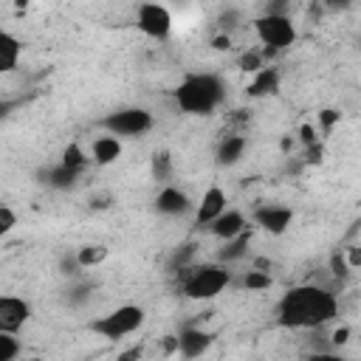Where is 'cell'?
Listing matches in <instances>:
<instances>
[{"label": "cell", "mask_w": 361, "mask_h": 361, "mask_svg": "<svg viewBox=\"0 0 361 361\" xmlns=\"http://www.w3.org/2000/svg\"><path fill=\"white\" fill-rule=\"evenodd\" d=\"M248 243H251V231H243V234H237V237L226 240V243H223V248H220V254H217V262L231 265V262L243 259V257H245V251H248Z\"/></svg>", "instance_id": "18"}, {"label": "cell", "mask_w": 361, "mask_h": 361, "mask_svg": "<svg viewBox=\"0 0 361 361\" xmlns=\"http://www.w3.org/2000/svg\"><path fill=\"white\" fill-rule=\"evenodd\" d=\"M293 223V209H288V206H274V203H268V206H259L257 212H254V226H259L262 231H268V234H285L288 231V226Z\"/></svg>", "instance_id": "9"}, {"label": "cell", "mask_w": 361, "mask_h": 361, "mask_svg": "<svg viewBox=\"0 0 361 361\" xmlns=\"http://www.w3.org/2000/svg\"><path fill=\"white\" fill-rule=\"evenodd\" d=\"M212 48H214V51H228V48H231V37H228V34H217V37L212 39Z\"/></svg>", "instance_id": "32"}, {"label": "cell", "mask_w": 361, "mask_h": 361, "mask_svg": "<svg viewBox=\"0 0 361 361\" xmlns=\"http://www.w3.org/2000/svg\"><path fill=\"white\" fill-rule=\"evenodd\" d=\"M338 316V302L327 288L293 285L276 305V322L288 330H319Z\"/></svg>", "instance_id": "1"}, {"label": "cell", "mask_w": 361, "mask_h": 361, "mask_svg": "<svg viewBox=\"0 0 361 361\" xmlns=\"http://www.w3.org/2000/svg\"><path fill=\"white\" fill-rule=\"evenodd\" d=\"M104 130L118 138H135L152 130V113L144 107H121L104 118Z\"/></svg>", "instance_id": "6"}, {"label": "cell", "mask_w": 361, "mask_h": 361, "mask_svg": "<svg viewBox=\"0 0 361 361\" xmlns=\"http://www.w3.org/2000/svg\"><path fill=\"white\" fill-rule=\"evenodd\" d=\"M20 338L17 333H8V330H0V361H14L20 355Z\"/></svg>", "instance_id": "22"}, {"label": "cell", "mask_w": 361, "mask_h": 361, "mask_svg": "<svg viewBox=\"0 0 361 361\" xmlns=\"http://www.w3.org/2000/svg\"><path fill=\"white\" fill-rule=\"evenodd\" d=\"M14 226H17V212H14L8 203H3V206H0V234H3V237L11 234Z\"/></svg>", "instance_id": "26"}, {"label": "cell", "mask_w": 361, "mask_h": 361, "mask_svg": "<svg viewBox=\"0 0 361 361\" xmlns=\"http://www.w3.org/2000/svg\"><path fill=\"white\" fill-rule=\"evenodd\" d=\"M212 341H214V336L209 333V330H203V327H183L180 333H178V353L183 355V358H197V355H203L209 347H212Z\"/></svg>", "instance_id": "11"}, {"label": "cell", "mask_w": 361, "mask_h": 361, "mask_svg": "<svg viewBox=\"0 0 361 361\" xmlns=\"http://www.w3.org/2000/svg\"><path fill=\"white\" fill-rule=\"evenodd\" d=\"M87 161H90V155H87L79 144H68L65 152H62V164L71 166V169H76V172H82V169L87 166Z\"/></svg>", "instance_id": "21"}, {"label": "cell", "mask_w": 361, "mask_h": 361, "mask_svg": "<svg viewBox=\"0 0 361 361\" xmlns=\"http://www.w3.org/2000/svg\"><path fill=\"white\" fill-rule=\"evenodd\" d=\"M316 118H319V127H322V133H330L338 121H341V113L336 110V107H324V110H319L316 113Z\"/></svg>", "instance_id": "25"}, {"label": "cell", "mask_w": 361, "mask_h": 361, "mask_svg": "<svg viewBox=\"0 0 361 361\" xmlns=\"http://www.w3.org/2000/svg\"><path fill=\"white\" fill-rule=\"evenodd\" d=\"M350 341V327L347 324H341V327H336L333 333H330V344L333 347H344Z\"/></svg>", "instance_id": "31"}, {"label": "cell", "mask_w": 361, "mask_h": 361, "mask_svg": "<svg viewBox=\"0 0 361 361\" xmlns=\"http://www.w3.org/2000/svg\"><path fill=\"white\" fill-rule=\"evenodd\" d=\"M180 293L195 302H209L220 296L231 285V271L226 262H203V265H183L180 268Z\"/></svg>", "instance_id": "3"}, {"label": "cell", "mask_w": 361, "mask_h": 361, "mask_svg": "<svg viewBox=\"0 0 361 361\" xmlns=\"http://www.w3.org/2000/svg\"><path fill=\"white\" fill-rule=\"evenodd\" d=\"M296 141H299L305 149H307V147H316V144H319L316 127H313V124H307V121H305V124H299V130H296Z\"/></svg>", "instance_id": "27"}, {"label": "cell", "mask_w": 361, "mask_h": 361, "mask_svg": "<svg viewBox=\"0 0 361 361\" xmlns=\"http://www.w3.org/2000/svg\"><path fill=\"white\" fill-rule=\"evenodd\" d=\"M344 257H347V265L355 271V268H361V243H355V245H347L344 248Z\"/></svg>", "instance_id": "30"}, {"label": "cell", "mask_w": 361, "mask_h": 361, "mask_svg": "<svg viewBox=\"0 0 361 361\" xmlns=\"http://www.w3.org/2000/svg\"><path fill=\"white\" fill-rule=\"evenodd\" d=\"M169 166L172 164H169V155L166 152H155L152 155V172H155L158 180H166L169 178Z\"/></svg>", "instance_id": "28"}, {"label": "cell", "mask_w": 361, "mask_h": 361, "mask_svg": "<svg viewBox=\"0 0 361 361\" xmlns=\"http://www.w3.org/2000/svg\"><path fill=\"white\" fill-rule=\"evenodd\" d=\"M155 209L161 214H166V217H178L183 212H189V195L180 192L178 186H164L158 192V197H155Z\"/></svg>", "instance_id": "15"}, {"label": "cell", "mask_w": 361, "mask_h": 361, "mask_svg": "<svg viewBox=\"0 0 361 361\" xmlns=\"http://www.w3.org/2000/svg\"><path fill=\"white\" fill-rule=\"evenodd\" d=\"M20 56H23V39H17L11 31H3L0 34V71L11 73L20 62Z\"/></svg>", "instance_id": "16"}, {"label": "cell", "mask_w": 361, "mask_h": 361, "mask_svg": "<svg viewBox=\"0 0 361 361\" xmlns=\"http://www.w3.org/2000/svg\"><path fill=\"white\" fill-rule=\"evenodd\" d=\"M226 203H228V200H226V192H223L220 186H209V189L203 192L197 209H195V226H212V223L228 209Z\"/></svg>", "instance_id": "10"}, {"label": "cell", "mask_w": 361, "mask_h": 361, "mask_svg": "<svg viewBox=\"0 0 361 361\" xmlns=\"http://www.w3.org/2000/svg\"><path fill=\"white\" fill-rule=\"evenodd\" d=\"M245 217H243V212H237V209H226L212 226H209V231L220 240V243H226V240H231V237H237V234H243L245 231Z\"/></svg>", "instance_id": "14"}, {"label": "cell", "mask_w": 361, "mask_h": 361, "mask_svg": "<svg viewBox=\"0 0 361 361\" xmlns=\"http://www.w3.org/2000/svg\"><path fill=\"white\" fill-rule=\"evenodd\" d=\"M141 355V347H133V350H127V353H121L118 358H138Z\"/></svg>", "instance_id": "34"}, {"label": "cell", "mask_w": 361, "mask_h": 361, "mask_svg": "<svg viewBox=\"0 0 361 361\" xmlns=\"http://www.w3.org/2000/svg\"><path fill=\"white\" fill-rule=\"evenodd\" d=\"M121 158V138L113 135V133H104V135H96L93 144H90V161L99 164V166H110Z\"/></svg>", "instance_id": "13"}, {"label": "cell", "mask_w": 361, "mask_h": 361, "mask_svg": "<svg viewBox=\"0 0 361 361\" xmlns=\"http://www.w3.org/2000/svg\"><path fill=\"white\" fill-rule=\"evenodd\" d=\"M243 288H248V290H268L271 288V274H265V271H248L243 276Z\"/></svg>", "instance_id": "24"}, {"label": "cell", "mask_w": 361, "mask_h": 361, "mask_svg": "<svg viewBox=\"0 0 361 361\" xmlns=\"http://www.w3.org/2000/svg\"><path fill=\"white\" fill-rule=\"evenodd\" d=\"M265 51H245L243 56H240V71H245V73H257L259 68H265Z\"/></svg>", "instance_id": "23"}, {"label": "cell", "mask_w": 361, "mask_h": 361, "mask_svg": "<svg viewBox=\"0 0 361 361\" xmlns=\"http://www.w3.org/2000/svg\"><path fill=\"white\" fill-rule=\"evenodd\" d=\"M226 99V85L217 73H186L175 87V102L189 116H212Z\"/></svg>", "instance_id": "2"}, {"label": "cell", "mask_w": 361, "mask_h": 361, "mask_svg": "<svg viewBox=\"0 0 361 361\" xmlns=\"http://www.w3.org/2000/svg\"><path fill=\"white\" fill-rule=\"evenodd\" d=\"M245 147H248L245 135H226L217 147V164L220 166H234L245 155Z\"/></svg>", "instance_id": "17"}, {"label": "cell", "mask_w": 361, "mask_h": 361, "mask_svg": "<svg viewBox=\"0 0 361 361\" xmlns=\"http://www.w3.org/2000/svg\"><path fill=\"white\" fill-rule=\"evenodd\" d=\"M11 3H14V6H17V8H25V6H31V3H34V0H11Z\"/></svg>", "instance_id": "36"}, {"label": "cell", "mask_w": 361, "mask_h": 361, "mask_svg": "<svg viewBox=\"0 0 361 361\" xmlns=\"http://www.w3.org/2000/svg\"><path fill=\"white\" fill-rule=\"evenodd\" d=\"M293 141H296V138H293V135H285V138H282V149H285V152H288V149H290V147H293Z\"/></svg>", "instance_id": "35"}, {"label": "cell", "mask_w": 361, "mask_h": 361, "mask_svg": "<svg viewBox=\"0 0 361 361\" xmlns=\"http://www.w3.org/2000/svg\"><path fill=\"white\" fill-rule=\"evenodd\" d=\"M350 3H353V0H324L327 8H347Z\"/></svg>", "instance_id": "33"}, {"label": "cell", "mask_w": 361, "mask_h": 361, "mask_svg": "<svg viewBox=\"0 0 361 361\" xmlns=\"http://www.w3.org/2000/svg\"><path fill=\"white\" fill-rule=\"evenodd\" d=\"M279 82H282L279 71H276L274 65H265V68H259L257 73H251V82L245 85V93H248L251 99L274 96V93L279 90Z\"/></svg>", "instance_id": "12"}, {"label": "cell", "mask_w": 361, "mask_h": 361, "mask_svg": "<svg viewBox=\"0 0 361 361\" xmlns=\"http://www.w3.org/2000/svg\"><path fill=\"white\" fill-rule=\"evenodd\" d=\"M144 322H147V313L141 305H118L110 313L90 322V330L104 341H118V338L138 333L144 327Z\"/></svg>", "instance_id": "4"}, {"label": "cell", "mask_w": 361, "mask_h": 361, "mask_svg": "<svg viewBox=\"0 0 361 361\" xmlns=\"http://www.w3.org/2000/svg\"><path fill=\"white\" fill-rule=\"evenodd\" d=\"M76 178H79V172L71 169V166H65L62 161L48 169V186H54V189H71L76 183Z\"/></svg>", "instance_id": "20"}, {"label": "cell", "mask_w": 361, "mask_h": 361, "mask_svg": "<svg viewBox=\"0 0 361 361\" xmlns=\"http://www.w3.org/2000/svg\"><path fill=\"white\" fill-rule=\"evenodd\" d=\"M135 25L149 39H166L172 34V11L155 0H147L135 11Z\"/></svg>", "instance_id": "7"}, {"label": "cell", "mask_w": 361, "mask_h": 361, "mask_svg": "<svg viewBox=\"0 0 361 361\" xmlns=\"http://www.w3.org/2000/svg\"><path fill=\"white\" fill-rule=\"evenodd\" d=\"M330 271H333V276H338V279H344L353 268L347 265V257H344V251H336L333 257H330Z\"/></svg>", "instance_id": "29"}, {"label": "cell", "mask_w": 361, "mask_h": 361, "mask_svg": "<svg viewBox=\"0 0 361 361\" xmlns=\"http://www.w3.org/2000/svg\"><path fill=\"white\" fill-rule=\"evenodd\" d=\"M254 34L265 45V54L285 51L296 42V25L285 11H265L254 20Z\"/></svg>", "instance_id": "5"}, {"label": "cell", "mask_w": 361, "mask_h": 361, "mask_svg": "<svg viewBox=\"0 0 361 361\" xmlns=\"http://www.w3.org/2000/svg\"><path fill=\"white\" fill-rule=\"evenodd\" d=\"M28 319H31V305L23 296H11V293L0 296V330L20 333Z\"/></svg>", "instance_id": "8"}, {"label": "cell", "mask_w": 361, "mask_h": 361, "mask_svg": "<svg viewBox=\"0 0 361 361\" xmlns=\"http://www.w3.org/2000/svg\"><path fill=\"white\" fill-rule=\"evenodd\" d=\"M107 254H110L107 245H102V243H87V245H82V248L76 251V265H79V268H96V265H102V262L107 259Z\"/></svg>", "instance_id": "19"}]
</instances>
